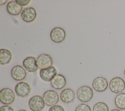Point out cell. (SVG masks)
<instances>
[{
	"label": "cell",
	"instance_id": "obj_25",
	"mask_svg": "<svg viewBox=\"0 0 125 111\" xmlns=\"http://www.w3.org/2000/svg\"><path fill=\"white\" fill-rule=\"evenodd\" d=\"M110 111H121L118 109H113V110H111Z\"/></svg>",
	"mask_w": 125,
	"mask_h": 111
},
{
	"label": "cell",
	"instance_id": "obj_8",
	"mask_svg": "<svg viewBox=\"0 0 125 111\" xmlns=\"http://www.w3.org/2000/svg\"><path fill=\"white\" fill-rule=\"evenodd\" d=\"M92 85L94 89L96 91L103 92L107 89L108 83L106 78L100 76L93 80Z\"/></svg>",
	"mask_w": 125,
	"mask_h": 111
},
{
	"label": "cell",
	"instance_id": "obj_22",
	"mask_svg": "<svg viewBox=\"0 0 125 111\" xmlns=\"http://www.w3.org/2000/svg\"><path fill=\"white\" fill-rule=\"evenodd\" d=\"M16 1L21 6H24L27 5L31 1L30 0H16Z\"/></svg>",
	"mask_w": 125,
	"mask_h": 111
},
{
	"label": "cell",
	"instance_id": "obj_13",
	"mask_svg": "<svg viewBox=\"0 0 125 111\" xmlns=\"http://www.w3.org/2000/svg\"><path fill=\"white\" fill-rule=\"evenodd\" d=\"M24 68L30 72H34L38 69L37 60L34 57H27L22 62Z\"/></svg>",
	"mask_w": 125,
	"mask_h": 111
},
{
	"label": "cell",
	"instance_id": "obj_12",
	"mask_svg": "<svg viewBox=\"0 0 125 111\" xmlns=\"http://www.w3.org/2000/svg\"><path fill=\"white\" fill-rule=\"evenodd\" d=\"M37 13L35 9L31 7L23 9L21 13V17L23 21L26 22H33L36 18Z\"/></svg>",
	"mask_w": 125,
	"mask_h": 111
},
{
	"label": "cell",
	"instance_id": "obj_3",
	"mask_svg": "<svg viewBox=\"0 0 125 111\" xmlns=\"http://www.w3.org/2000/svg\"><path fill=\"white\" fill-rule=\"evenodd\" d=\"M110 90L114 93H122L125 89V82L120 77H115L112 78L109 84Z\"/></svg>",
	"mask_w": 125,
	"mask_h": 111
},
{
	"label": "cell",
	"instance_id": "obj_24",
	"mask_svg": "<svg viewBox=\"0 0 125 111\" xmlns=\"http://www.w3.org/2000/svg\"><path fill=\"white\" fill-rule=\"evenodd\" d=\"M7 2V0H0V5H2L5 4Z\"/></svg>",
	"mask_w": 125,
	"mask_h": 111
},
{
	"label": "cell",
	"instance_id": "obj_20",
	"mask_svg": "<svg viewBox=\"0 0 125 111\" xmlns=\"http://www.w3.org/2000/svg\"><path fill=\"white\" fill-rule=\"evenodd\" d=\"M75 111H91V110L89 106L86 104L82 103L76 108Z\"/></svg>",
	"mask_w": 125,
	"mask_h": 111
},
{
	"label": "cell",
	"instance_id": "obj_26",
	"mask_svg": "<svg viewBox=\"0 0 125 111\" xmlns=\"http://www.w3.org/2000/svg\"><path fill=\"white\" fill-rule=\"evenodd\" d=\"M18 111H27L25 110H23V109H21V110H18Z\"/></svg>",
	"mask_w": 125,
	"mask_h": 111
},
{
	"label": "cell",
	"instance_id": "obj_2",
	"mask_svg": "<svg viewBox=\"0 0 125 111\" xmlns=\"http://www.w3.org/2000/svg\"><path fill=\"white\" fill-rule=\"evenodd\" d=\"M15 100V94L12 89L4 88L0 91V101L5 105L12 104Z\"/></svg>",
	"mask_w": 125,
	"mask_h": 111
},
{
	"label": "cell",
	"instance_id": "obj_23",
	"mask_svg": "<svg viewBox=\"0 0 125 111\" xmlns=\"http://www.w3.org/2000/svg\"><path fill=\"white\" fill-rule=\"evenodd\" d=\"M0 111H14V110L8 105H3L0 108Z\"/></svg>",
	"mask_w": 125,
	"mask_h": 111
},
{
	"label": "cell",
	"instance_id": "obj_27",
	"mask_svg": "<svg viewBox=\"0 0 125 111\" xmlns=\"http://www.w3.org/2000/svg\"><path fill=\"white\" fill-rule=\"evenodd\" d=\"M124 78H125V70L124 71Z\"/></svg>",
	"mask_w": 125,
	"mask_h": 111
},
{
	"label": "cell",
	"instance_id": "obj_17",
	"mask_svg": "<svg viewBox=\"0 0 125 111\" xmlns=\"http://www.w3.org/2000/svg\"><path fill=\"white\" fill-rule=\"evenodd\" d=\"M12 58L11 52L6 49H0V64L5 65L9 64Z\"/></svg>",
	"mask_w": 125,
	"mask_h": 111
},
{
	"label": "cell",
	"instance_id": "obj_1",
	"mask_svg": "<svg viewBox=\"0 0 125 111\" xmlns=\"http://www.w3.org/2000/svg\"><path fill=\"white\" fill-rule=\"evenodd\" d=\"M76 94L78 99L80 101L86 103L91 100L94 93L93 89L90 87L83 86L78 89Z\"/></svg>",
	"mask_w": 125,
	"mask_h": 111
},
{
	"label": "cell",
	"instance_id": "obj_10",
	"mask_svg": "<svg viewBox=\"0 0 125 111\" xmlns=\"http://www.w3.org/2000/svg\"><path fill=\"white\" fill-rule=\"evenodd\" d=\"M12 77L17 81L23 80L26 77V72L25 69L20 65L14 66L11 70Z\"/></svg>",
	"mask_w": 125,
	"mask_h": 111
},
{
	"label": "cell",
	"instance_id": "obj_9",
	"mask_svg": "<svg viewBox=\"0 0 125 111\" xmlns=\"http://www.w3.org/2000/svg\"><path fill=\"white\" fill-rule=\"evenodd\" d=\"M37 60L38 67L41 69L49 67L53 64L52 57L49 55L45 53H43L39 55Z\"/></svg>",
	"mask_w": 125,
	"mask_h": 111
},
{
	"label": "cell",
	"instance_id": "obj_6",
	"mask_svg": "<svg viewBox=\"0 0 125 111\" xmlns=\"http://www.w3.org/2000/svg\"><path fill=\"white\" fill-rule=\"evenodd\" d=\"M51 40L55 43H61L63 42L66 37L65 30L59 27L54 28L50 32Z\"/></svg>",
	"mask_w": 125,
	"mask_h": 111
},
{
	"label": "cell",
	"instance_id": "obj_7",
	"mask_svg": "<svg viewBox=\"0 0 125 111\" xmlns=\"http://www.w3.org/2000/svg\"><path fill=\"white\" fill-rule=\"evenodd\" d=\"M57 71L56 68L53 66L44 69H42L40 71L41 78L45 82H51L53 78L57 75Z\"/></svg>",
	"mask_w": 125,
	"mask_h": 111
},
{
	"label": "cell",
	"instance_id": "obj_11",
	"mask_svg": "<svg viewBox=\"0 0 125 111\" xmlns=\"http://www.w3.org/2000/svg\"><path fill=\"white\" fill-rule=\"evenodd\" d=\"M15 91L16 94L21 97L27 96L31 91V88L28 84L24 82L18 83L15 88Z\"/></svg>",
	"mask_w": 125,
	"mask_h": 111
},
{
	"label": "cell",
	"instance_id": "obj_18",
	"mask_svg": "<svg viewBox=\"0 0 125 111\" xmlns=\"http://www.w3.org/2000/svg\"><path fill=\"white\" fill-rule=\"evenodd\" d=\"M115 106L120 110H125V93H120L117 95L114 100Z\"/></svg>",
	"mask_w": 125,
	"mask_h": 111
},
{
	"label": "cell",
	"instance_id": "obj_16",
	"mask_svg": "<svg viewBox=\"0 0 125 111\" xmlns=\"http://www.w3.org/2000/svg\"><path fill=\"white\" fill-rule=\"evenodd\" d=\"M6 9L9 14L13 16L19 15L23 10L22 6L19 4L16 0H11L8 2L6 5Z\"/></svg>",
	"mask_w": 125,
	"mask_h": 111
},
{
	"label": "cell",
	"instance_id": "obj_19",
	"mask_svg": "<svg viewBox=\"0 0 125 111\" xmlns=\"http://www.w3.org/2000/svg\"><path fill=\"white\" fill-rule=\"evenodd\" d=\"M93 111H109V108L107 105L105 103L99 102L94 105Z\"/></svg>",
	"mask_w": 125,
	"mask_h": 111
},
{
	"label": "cell",
	"instance_id": "obj_4",
	"mask_svg": "<svg viewBox=\"0 0 125 111\" xmlns=\"http://www.w3.org/2000/svg\"><path fill=\"white\" fill-rule=\"evenodd\" d=\"M43 97L40 95L32 96L29 100L28 106L32 111H42L45 107Z\"/></svg>",
	"mask_w": 125,
	"mask_h": 111
},
{
	"label": "cell",
	"instance_id": "obj_21",
	"mask_svg": "<svg viewBox=\"0 0 125 111\" xmlns=\"http://www.w3.org/2000/svg\"><path fill=\"white\" fill-rule=\"evenodd\" d=\"M48 111H65L62 106L60 105H55L51 106L48 110Z\"/></svg>",
	"mask_w": 125,
	"mask_h": 111
},
{
	"label": "cell",
	"instance_id": "obj_14",
	"mask_svg": "<svg viewBox=\"0 0 125 111\" xmlns=\"http://www.w3.org/2000/svg\"><path fill=\"white\" fill-rule=\"evenodd\" d=\"M52 87L56 89H61L66 85V80L65 77L61 74H57L50 82Z\"/></svg>",
	"mask_w": 125,
	"mask_h": 111
},
{
	"label": "cell",
	"instance_id": "obj_15",
	"mask_svg": "<svg viewBox=\"0 0 125 111\" xmlns=\"http://www.w3.org/2000/svg\"><path fill=\"white\" fill-rule=\"evenodd\" d=\"M60 97L63 103H70L75 100V92L72 89L66 88L61 91Z\"/></svg>",
	"mask_w": 125,
	"mask_h": 111
},
{
	"label": "cell",
	"instance_id": "obj_5",
	"mask_svg": "<svg viewBox=\"0 0 125 111\" xmlns=\"http://www.w3.org/2000/svg\"><path fill=\"white\" fill-rule=\"evenodd\" d=\"M43 99L45 104L48 106L56 105L59 101L58 93L53 90H48L43 94Z\"/></svg>",
	"mask_w": 125,
	"mask_h": 111
}]
</instances>
